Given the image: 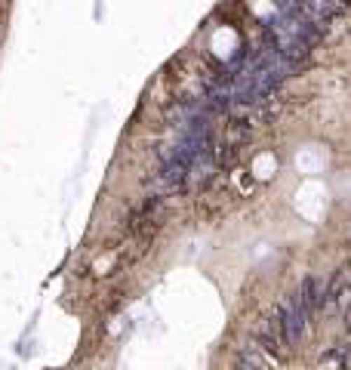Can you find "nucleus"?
<instances>
[{
	"instance_id": "obj_1",
	"label": "nucleus",
	"mask_w": 351,
	"mask_h": 370,
	"mask_svg": "<svg viewBox=\"0 0 351 370\" xmlns=\"http://www.w3.org/2000/svg\"><path fill=\"white\" fill-rule=\"evenodd\" d=\"M238 370H262V355L256 352V345H244L238 352V361H234Z\"/></svg>"
}]
</instances>
